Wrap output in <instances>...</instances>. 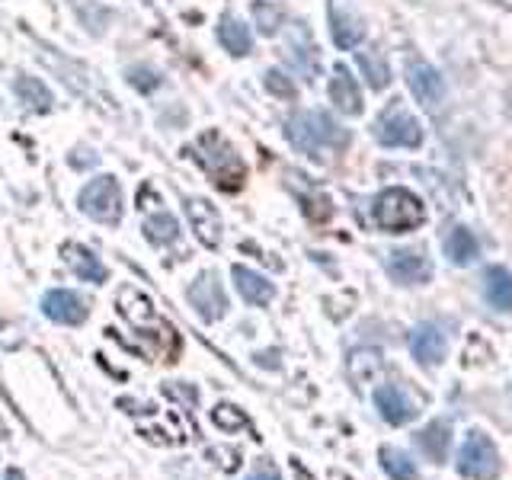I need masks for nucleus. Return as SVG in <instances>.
I'll use <instances>...</instances> for the list:
<instances>
[{
  "mask_svg": "<svg viewBox=\"0 0 512 480\" xmlns=\"http://www.w3.org/2000/svg\"><path fill=\"white\" fill-rule=\"evenodd\" d=\"M189 154L221 192H237L247 183V164L240 160V154L231 148V141L221 132H212V128L202 132L196 144L189 148Z\"/></svg>",
  "mask_w": 512,
  "mask_h": 480,
  "instance_id": "1",
  "label": "nucleus"
},
{
  "mask_svg": "<svg viewBox=\"0 0 512 480\" xmlns=\"http://www.w3.org/2000/svg\"><path fill=\"white\" fill-rule=\"evenodd\" d=\"M285 135L292 148L308 154L314 160L324 157V151H346L349 148V128H343L327 112H295L285 122Z\"/></svg>",
  "mask_w": 512,
  "mask_h": 480,
  "instance_id": "2",
  "label": "nucleus"
},
{
  "mask_svg": "<svg viewBox=\"0 0 512 480\" xmlns=\"http://www.w3.org/2000/svg\"><path fill=\"white\" fill-rule=\"evenodd\" d=\"M372 218L381 231L388 234H407L413 228H420L426 221V205L416 192L404 189V186H391L375 196L372 202Z\"/></svg>",
  "mask_w": 512,
  "mask_h": 480,
  "instance_id": "3",
  "label": "nucleus"
},
{
  "mask_svg": "<svg viewBox=\"0 0 512 480\" xmlns=\"http://www.w3.org/2000/svg\"><path fill=\"white\" fill-rule=\"evenodd\" d=\"M458 474L468 480H496L500 477V448L487 432L471 429L458 452Z\"/></svg>",
  "mask_w": 512,
  "mask_h": 480,
  "instance_id": "4",
  "label": "nucleus"
},
{
  "mask_svg": "<svg viewBox=\"0 0 512 480\" xmlns=\"http://www.w3.org/2000/svg\"><path fill=\"white\" fill-rule=\"evenodd\" d=\"M80 212L93 221H103V224H119L122 221V186L116 176H96L90 180L77 196Z\"/></svg>",
  "mask_w": 512,
  "mask_h": 480,
  "instance_id": "5",
  "label": "nucleus"
},
{
  "mask_svg": "<svg viewBox=\"0 0 512 480\" xmlns=\"http://www.w3.org/2000/svg\"><path fill=\"white\" fill-rule=\"evenodd\" d=\"M375 138L384 148H420L423 144V125L420 119H413L404 109H388L381 112L375 122Z\"/></svg>",
  "mask_w": 512,
  "mask_h": 480,
  "instance_id": "6",
  "label": "nucleus"
},
{
  "mask_svg": "<svg viewBox=\"0 0 512 480\" xmlns=\"http://www.w3.org/2000/svg\"><path fill=\"white\" fill-rule=\"evenodd\" d=\"M189 304L196 308V314L205 320V324H215L224 314H228V295L218 282L215 272H202V276L189 285Z\"/></svg>",
  "mask_w": 512,
  "mask_h": 480,
  "instance_id": "7",
  "label": "nucleus"
},
{
  "mask_svg": "<svg viewBox=\"0 0 512 480\" xmlns=\"http://www.w3.org/2000/svg\"><path fill=\"white\" fill-rule=\"evenodd\" d=\"M407 87L416 96V103L423 109H439L445 100V80L442 74L432 68V64L420 61V58H410L407 61Z\"/></svg>",
  "mask_w": 512,
  "mask_h": 480,
  "instance_id": "8",
  "label": "nucleus"
},
{
  "mask_svg": "<svg viewBox=\"0 0 512 480\" xmlns=\"http://www.w3.org/2000/svg\"><path fill=\"white\" fill-rule=\"evenodd\" d=\"M42 311L48 320H55V324H64V327H80L90 314L87 301L77 292H71V288H52V292H45Z\"/></svg>",
  "mask_w": 512,
  "mask_h": 480,
  "instance_id": "9",
  "label": "nucleus"
},
{
  "mask_svg": "<svg viewBox=\"0 0 512 480\" xmlns=\"http://www.w3.org/2000/svg\"><path fill=\"white\" fill-rule=\"evenodd\" d=\"M375 407L381 413V420L391 426H404L420 413V404L400 384H381V388H375Z\"/></svg>",
  "mask_w": 512,
  "mask_h": 480,
  "instance_id": "10",
  "label": "nucleus"
},
{
  "mask_svg": "<svg viewBox=\"0 0 512 480\" xmlns=\"http://www.w3.org/2000/svg\"><path fill=\"white\" fill-rule=\"evenodd\" d=\"M186 215L196 237L202 240L205 247H221V237H224V221L218 215V208L208 202V199H186Z\"/></svg>",
  "mask_w": 512,
  "mask_h": 480,
  "instance_id": "11",
  "label": "nucleus"
},
{
  "mask_svg": "<svg viewBox=\"0 0 512 480\" xmlns=\"http://www.w3.org/2000/svg\"><path fill=\"white\" fill-rule=\"evenodd\" d=\"M388 272L400 285H423L432 279V263L420 250H394L388 256Z\"/></svg>",
  "mask_w": 512,
  "mask_h": 480,
  "instance_id": "12",
  "label": "nucleus"
},
{
  "mask_svg": "<svg viewBox=\"0 0 512 480\" xmlns=\"http://www.w3.org/2000/svg\"><path fill=\"white\" fill-rule=\"evenodd\" d=\"M410 352L420 365H439L448 352V340L436 324H420L410 330Z\"/></svg>",
  "mask_w": 512,
  "mask_h": 480,
  "instance_id": "13",
  "label": "nucleus"
},
{
  "mask_svg": "<svg viewBox=\"0 0 512 480\" xmlns=\"http://www.w3.org/2000/svg\"><path fill=\"white\" fill-rule=\"evenodd\" d=\"M330 103L346 112V116H359L362 112V90L356 84V77L349 74V68H343V64H336L333 68V77H330Z\"/></svg>",
  "mask_w": 512,
  "mask_h": 480,
  "instance_id": "14",
  "label": "nucleus"
},
{
  "mask_svg": "<svg viewBox=\"0 0 512 480\" xmlns=\"http://www.w3.org/2000/svg\"><path fill=\"white\" fill-rule=\"evenodd\" d=\"M231 276H234V285H237L240 298H244L247 304H253V308H266V304L276 298V288H272V282L266 276H260L256 269L234 266Z\"/></svg>",
  "mask_w": 512,
  "mask_h": 480,
  "instance_id": "15",
  "label": "nucleus"
},
{
  "mask_svg": "<svg viewBox=\"0 0 512 480\" xmlns=\"http://www.w3.org/2000/svg\"><path fill=\"white\" fill-rule=\"evenodd\" d=\"M64 263L71 266V272L77 279H84V282H93V285H103L106 282V266H103V260L96 256L93 250H87V247H80V244H64Z\"/></svg>",
  "mask_w": 512,
  "mask_h": 480,
  "instance_id": "16",
  "label": "nucleus"
},
{
  "mask_svg": "<svg viewBox=\"0 0 512 480\" xmlns=\"http://www.w3.org/2000/svg\"><path fill=\"white\" fill-rule=\"evenodd\" d=\"M416 445L423 448V455L429 461L442 464L448 458V448H452V423L448 420H432L420 432H416Z\"/></svg>",
  "mask_w": 512,
  "mask_h": 480,
  "instance_id": "17",
  "label": "nucleus"
},
{
  "mask_svg": "<svg viewBox=\"0 0 512 480\" xmlns=\"http://www.w3.org/2000/svg\"><path fill=\"white\" fill-rule=\"evenodd\" d=\"M218 42L224 45V52H231L234 58H244L253 48L250 26L244 20H237L234 13H224L218 20Z\"/></svg>",
  "mask_w": 512,
  "mask_h": 480,
  "instance_id": "18",
  "label": "nucleus"
},
{
  "mask_svg": "<svg viewBox=\"0 0 512 480\" xmlns=\"http://www.w3.org/2000/svg\"><path fill=\"white\" fill-rule=\"evenodd\" d=\"M484 295L496 311L512 314V272L503 266H490L484 272Z\"/></svg>",
  "mask_w": 512,
  "mask_h": 480,
  "instance_id": "19",
  "label": "nucleus"
},
{
  "mask_svg": "<svg viewBox=\"0 0 512 480\" xmlns=\"http://www.w3.org/2000/svg\"><path fill=\"white\" fill-rule=\"evenodd\" d=\"M330 36L340 48H356L365 36V26L359 16H352L343 7H330Z\"/></svg>",
  "mask_w": 512,
  "mask_h": 480,
  "instance_id": "20",
  "label": "nucleus"
},
{
  "mask_svg": "<svg viewBox=\"0 0 512 480\" xmlns=\"http://www.w3.org/2000/svg\"><path fill=\"white\" fill-rule=\"evenodd\" d=\"M288 58H292L295 64V71L301 77H308L314 80L320 74V55H317V45L311 42V36L304 29H298L295 36H292V45H288Z\"/></svg>",
  "mask_w": 512,
  "mask_h": 480,
  "instance_id": "21",
  "label": "nucleus"
},
{
  "mask_svg": "<svg viewBox=\"0 0 512 480\" xmlns=\"http://www.w3.org/2000/svg\"><path fill=\"white\" fill-rule=\"evenodd\" d=\"M13 90H16V96H20V103H26L29 109H36V112H48V109H52V103H55L52 90H48L39 77H29V74L16 77Z\"/></svg>",
  "mask_w": 512,
  "mask_h": 480,
  "instance_id": "22",
  "label": "nucleus"
},
{
  "mask_svg": "<svg viewBox=\"0 0 512 480\" xmlns=\"http://www.w3.org/2000/svg\"><path fill=\"white\" fill-rule=\"evenodd\" d=\"M477 237L468 228H455L452 234L445 237V256L452 260L455 266H471L477 260Z\"/></svg>",
  "mask_w": 512,
  "mask_h": 480,
  "instance_id": "23",
  "label": "nucleus"
},
{
  "mask_svg": "<svg viewBox=\"0 0 512 480\" xmlns=\"http://www.w3.org/2000/svg\"><path fill=\"white\" fill-rule=\"evenodd\" d=\"M381 468L384 474H388L391 480H420V471H416V464L407 452H400V448L394 445H381Z\"/></svg>",
  "mask_w": 512,
  "mask_h": 480,
  "instance_id": "24",
  "label": "nucleus"
},
{
  "mask_svg": "<svg viewBox=\"0 0 512 480\" xmlns=\"http://www.w3.org/2000/svg\"><path fill=\"white\" fill-rule=\"evenodd\" d=\"M144 237L151 240V244H157V247H170V244H176L180 240V221H176L170 212H157V215H151L148 221H144Z\"/></svg>",
  "mask_w": 512,
  "mask_h": 480,
  "instance_id": "25",
  "label": "nucleus"
},
{
  "mask_svg": "<svg viewBox=\"0 0 512 480\" xmlns=\"http://www.w3.org/2000/svg\"><path fill=\"white\" fill-rule=\"evenodd\" d=\"M359 58V68L368 80V87L372 90H384L391 84V68H388V61H384L381 52H375V48H365V52L356 55Z\"/></svg>",
  "mask_w": 512,
  "mask_h": 480,
  "instance_id": "26",
  "label": "nucleus"
},
{
  "mask_svg": "<svg viewBox=\"0 0 512 480\" xmlns=\"http://www.w3.org/2000/svg\"><path fill=\"white\" fill-rule=\"evenodd\" d=\"M381 368V352L375 349H359V352H352V362H349V375L356 378V381H368L375 372Z\"/></svg>",
  "mask_w": 512,
  "mask_h": 480,
  "instance_id": "27",
  "label": "nucleus"
},
{
  "mask_svg": "<svg viewBox=\"0 0 512 480\" xmlns=\"http://www.w3.org/2000/svg\"><path fill=\"white\" fill-rule=\"evenodd\" d=\"M253 20H256V26H260L263 36H272V32L282 26V10L260 0V4H253Z\"/></svg>",
  "mask_w": 512,
  "mask_h": 480,
  "instance_id": "28",
  "label": "nucleus"
},
{
  "mask_svg": "<svg viewBox=\"0 0 512 480\" xmlns=\"http://www.w3.org/2000/svg\"><path fill=\"white\" fill-rule=\"evenodd\" d=\"M212 420H215V423H218L221 429H228V432L250 426V423H247V416L240 413L237 407H231V404H218V407L212 410Z\"/></svg>",
  "mask_w": 512,
  "mask_h": 480,
  "instance_id": "29",
  "label": "nucleus"
},
{
  "mask_svg": "<svg viewBox=\"0 0 512 480\" xmlns=\"http://www.w3.org/2000/svg\"><path fill=\"white\" fill-rule=\"evenodd\" d=\"M128 84H132L135 90H141V93H151L154 87H160V74L135 64V68H128Z\"/></svg>",
  "mask_w": 512,
  "mask_h": 480,
  "instance_id": "30",
  "label": "nucleus"
},
{
  "mask_svg": "<svg viewBox=\"0 0 512 480\" xmlns=\"http://www.w3.org/2000/svg\"><path fill=\"white\" fill-rule=\"evenodd\" d=\"M266 90L282 96V100H295V84L279 71H266Z\"/></svg>",
  "mask_w": 512,
  "mask_h": 480,
  "instance_id": "31",
  "label": "nucleus"
},
{
  "mask_svg": "<svg viewBox=\"0 0 512 480\" xmlns=\"http://www.w3.org/2000/svg\"><path fill=\"white\" fill-rule=\"evenodd\" d=\"M247 480H282V474L272 461H260L253 468V474H247Z\"/></svg>",
  "mask_w": 512,
  "mask_h": 480,
  "instance_id": "32",
  "label": "nucleus"
},
{
  "mask_svg": "<svg viewBox=\"0 0 512 480\" xmlns=\"http://www.w3.org/2000/svg\"><path fill=\"white\" fill-rule=\"evenodd\" d=\"M4 480H26V474H23V471H16V468H10V471L4 474Z\"/></svg>",
  "mask_w": 512,
  "mask_h": 480,
  "instance_id": "33",
  "label": "nucleus"
}]
</instances>
